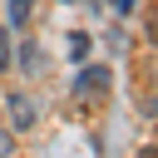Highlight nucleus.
Here are the masks:
<instances>
[{"instance_id": "nucleus-7", "label": "nucleus", "mask_w": 158, "mask_h": 158, "mask_svg": "<svg viewBox=\"0 0 158 158\" xmlns=\"http://www.w3.org/2000/svg\"><path fill=\"white\" fill-rule=\"evenodd\" d=\"M143 109H148V118H158V94H148V99H143Z\"/></svg>"}, {"instance_id": "nucleus-4", "label": "nucleus", "mask_w": 158, "mask_h": 158, "mask_svg": "<svg viewBox=\"0 0 158 158\" xmlns=\"http://www.w3.org/2000/svg\"><path fill=\"white\" fill-rule=\"evenodd\" d=\"M30 10H35V0H10V25L25 30V25H30Z\"/></svg>"}, {"instance_id": "nucleus-1", "label": "nucleus", "mask_w": 158, "mask_h": 158, "mask_svg": "<svg viewBox=\"0 0 158 158\" xmlns=\"http://www.w3.org/2000/svg\"><path fill=\"white\" fill-rule=\"evenodd\" d=\"M109 94V69L104 64H84L74 74V99H104Z\"/></svg>"}, {"instance_id": "nucleus-3", "label": "nucleus", "mask_w": 158, "mask_h": 158, "mask_svg": "<svg viewBox=\"0 0 158 158\" xmlns=\"http://www.w3.org/2000/svg\"><path fill=\"white\" fill-rule=\"evenodd\" d=\"M15 64H20V74H25V79H44V49H40V40H20Z\"/></svg>"}, {"instance_id": "nucleus-5", "label": "nucleus", "mask_w": 158, "mask_h": 158, "mask_svg": "<svg viewBox=\"0 0 158 158\" xmlns=\"http://www.w3.org/2000/svg\"><path fill=\"white\" fill-rule=\"evenodd\" d=\"M15 153H20V143H15V128L5 123L0 128V158H15Z\"/></svg>"}, {"instance_id": "nucleus-2", "label": "nucleus", "mask_w": 158, "mask_h": 158, "mask_svg": "<svg viewBox=\"0 0 158 158\" xmlns=\"http://www.w3.org/2000/svg\"><path fill=\"white\" fill-rule=\"evenodd\" d=\"M5 114H10V128H15V133H30V128H35V118H40V114H35V99H30V94H20V89L5 99Z\"/></svg>"}, {"instance_id": "nucleus-6", "label": "nucleus", "mask_w": 158, "mask_h": 158, "mask_svg": "<svg viewBox=\"0 0 158 158\" xmlns=\"http://www.w3.org/2000/svg\"><path fill=\"white\" fill-rule=\"evenodd\" d=\"M10 69V30H0V74Z\"/></svg>"}]
</instances>
